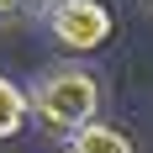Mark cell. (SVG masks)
Here are the masks:
<instances>
[{
	"instance_id": "1",
	"label": "cell",
	"mask_w": 153,
	"mask_h": 153,
	"mask_svg": "<svg viewBox=\"0 0 153 153\" xmlns=\"http://www.w3.org/2000/svg\"><path fill=\"white\" fill-rule=\"evenodd\" d=\"M95 111H100V79L90 69H79V63H58V69H48L32 85V122L58 143L95 127L100 122Z\"/></svg>"
},
{
	"instance_id": "3",
	"label": "cell",
	"mask_w": 153,
	"mask_h": 153,
	"mask_svg": "<svg viewBox=\"0 0 153 153\" xmlns=\"http://www.w3.org/2000/svg\"><path fill=\"white\" fill-rule=\"evenodd\" d=\"M63 153H137V148H132V137H127L122 127L95 122V127H85L79 137H69V143H63Z\"/></svg>"
},
{
	"instance_id": "5",
	"label": "cell",
	"mask_w": 153,
	"mask_h": 153,
	"mask_svg": "<svg viewBox=\"0 0 153 153\" xmlns=\"http://www.w3.org/2000/svg\"><path fill=\"white\" fill-rule=\"evenodd\" d=\"M21 5H27V0H0V21H11V16H21Z\"/></svg>"
},
{
	"instance_id": "7",
	"label": "cell",
	"mask_w": 153,
	"mask_h": 153,
	"mask_svg": "<svg viewBox=\"0 0 153 153\" xmlns=\"http://www.w3.org/2000/svg\"><path fill=\"white\" fill-rule=\"evenodd\" d=\"M143 5H153V0H143Z\"/></svg>"
},
{
	"instance_id": "4",
	"label": "cell",
	"mask_w": 153,
	"mask_h": 153,
	"mask_svg": "<svg viewBox=\"0 0 153 153\" xmlns=\"http://www.w3.org/2000/svg\"><path fill=\"white\" fill-rule=\"evenodd\" d=\"M27 116H32V90H21V85H11V79L0 74V143L16 137Z\"/></svg>"
},
{
	"instance_id": "2",
	"label": "cell",
	"mask_w": 153,
	"mask_h": 153,
	"mask_svg": "<svg viewBox=\"0 0 153 153\" xmlns=\"http://www.w3.org/2000/svg\"><path fill=\"white\" fill-rule=\"evenodd\" d=\"M48 27L69 53H95V48H106L116 37V11L106 0H69V5H58L48 16Z\"/></svg>"
},
{
	"instance_id": "6",
	"label": "cell",
	"mask_w": 153,
	"mask_h": 153,
	"mask_svg": "<svg viewBox=\"0 0 153 153\" xmlns=\"http://www.w3.org/2000/svg\"><path fill=\"white\" fill-rule=\"evenodd\" d=\"M27 5H32V11H48V16H53L58 5H69V0H27Z\"/></svg>"
}]
</instances>
